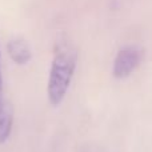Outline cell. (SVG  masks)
<instances>
[{
    "instance_id": "277c9868",
    "label": "cell",
    "mask_w": 152,
    "mask_h": 152,
    "mask_svg": "<svg viewBox=\"0 0 152 152\" xmlns=\"http://www.w3.org/2000/svg\"><path fill=\"white\" fill-rule=\"evenodd\" d=\"M7 50L11 59L19 66L27 64L32 58V53L28 44L20 37H15V39L10 40V43L7 44Z\"/></svg>"
},
{
    "instance_id": "7a4b0ae2",
    "label": "cell",
    "mask_w": 152,
    "mask_h": 152,
    "mask_svg": "<svg viewBox=\"0 0 152 152\" xmlns=\"http://www.w3.org/2000/svg\"><path fill=\"white\" fill-rule=\"evenodd\" d=\"M143 60V51L136 45H127L118 52L113 61V76L116 79L128 77Z\"/></svg>"
},
{
    "instance_id": "6da1fadb",
    "label": "cell",
    "mask_w": 152,
    "mask_h": 152,
    "mask_svg": "<svg viewBox=\"0 0 152 152\" xmlns=\"http://www.w3.org/2000/svg\"><path fill=\"white\" fill-rule=\"evenodd\" d=\"M76 63L77 53L72 47L61 44L56 48L47 84L48 100L55 107L60 104L66 97L75 74Z\"/></svg>"
},
{
    "instance_id": "5b68a950",
    "label": "cell",
    "mask_w": 152,
    "mask_h": 152,
    "mask_svg": "<svg viewBox=\"0 0 152 152\" xmlns=\"http://www.w3.org/2000/svg\"><path fill=\"white\" fill-rule=\"evenodd\" d=\"M1 89H3V75H1V52H0V97L3 96Z\"/></svg>"
},
{
    "instance_id": "3957f363",
    "label": "cell",
    "mask_w": 152,
    "mask_h": 152,
    "mask_svg": "<svg viewBox=\"0 0 152 152\" xmlns=\"http://www.w3.org/2000/svg\"><path fill=\"white\" fill-rule=\"evenodd\" d=\"M13 126V108L10 100L0 97V144H4L11 136Z\"/></svg>"
}]
</instances>
